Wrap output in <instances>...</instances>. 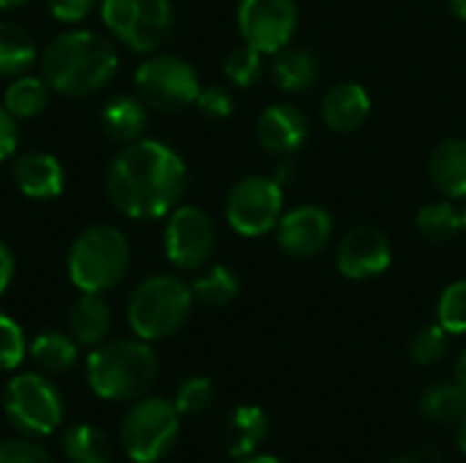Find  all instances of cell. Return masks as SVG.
Returning a JSON list of instances; mask_svg holds the SVG:
<instances>
[{
  "label": "cell",
  "instance_id": "46",
  "mask_svg": "<svg viewBox=\"0 0 466 463\" xmlns=\"http://www.w3.org/2000/svg\"><path fill=\"white\" fill-rule=\"evenodd\" d=\"M464 232H466V207H464Z\"/></svg>",
  "mask_w": 466,
  "mask_h": 463
},
{
  "label": "cell",
  "instance_id": "30",
  "mask_svg": "<svg viewBox=\"0 0 466 463\" xmlns=\"http://www.w3.org/2000/svg\"><path fill=\"white\" fill-rule=\"evenodd\" d=\"M224 74L235 87H251L265 74V52H259L251 44H243L232 49L224 60Z\"/></svg>",
  "mask_w": 466,
  "mask_h": 463
},
{
  "label": "cell",
  "instance_id": "7",
  "mask_svg": "<svg viewBox=\"0 0 466 463\" xmlns=\"http://www.w3.org/2000/svg\"><path fill=\"white\" fill-rule=\"evenodd\" d=\"M3 415L25 437H49L63 423V396L46 374L25 371L8 379L3 390Z\"/></svg>",
  "mask_w": 466,
  "mask_h": 463
},
{
  "label": "cell",
  "instance_id": "41",
  "mask_svg": "<svg viewBox=\"0 0 466 463\" xmlns=\"http://www.w3.org/2000/svg\"><path fill=\"white\" fill-rule=\"evenodd\" d=\"M453 374H456V382H459V385L466 390V349L459 355V360H456V371H453Z\"/></svg>",
  "mask_w": 466,
  "mask_h": 463
},
{
  "label": "cell",
  "instance_id": "20",
  "mask_svg": "<svg viewBox=\"0 0 466 463\" xmlns=\"http://www.w3.org/2000/svg\"><path fill=\"white\" fill-rule=\"evenodd\" d=\"M112 330V308L98 292H82L68 311V333L79 347H98Z\"/></svg>",
  "mask_w": 466,
  "mask_h": 463
},
{
  "label": "cell",
  "instance_id": "9",
  "mask_svg": "<svg viewBox=\"0 0 466 463\" xmlns=\"http://www.w3.org/2000/svg\"><path fill=\"white\" fill-rule=\"evenodd\" d=\"M134 90L156 112H183L202 90L194 65L177 55H153L134 74Z\"/></svg>",
  "mask_w": 466,
  "mask_h": 463
},
{
  "label": "cell",
  "instance_id": "4",
  "mask_svg": "<svg viewBox=\"0 0 466 463\" xmlns=\"http://www.w3.org/2000/svg\"><path fill=\"white\" fill-rule=\"evenodd\" d=\"M194 308L191 284L177 276L156 273L134 287L126 303V319L137 338L164 341L183 330Z\"/></svg>",
  "mask_w": 466,
  "mask_h": 463
},
{
  "label": "cell",
  "instance_id": "32",
  "mask_svg": "<svg viewBox=\"0 0 466 463\" xmlns=\"http://www.w3.org/2000/svg\"><path fill=\"white\" fill-rule=\"evenodd\" d=\"M437 325L451 336H466V278L453 281L437 303Z\"/></svg>",
  "mask_w": 466,
  "mask_h": 463
},
{
  "label": "cell",
  "instance_id": "22",
  "mask_svg": "<svg viewBox=\"0 0 466 463\" xmlns=\"http://www.w3.org/2000/svg\"><path fill=\"white\" fill-rule=\"evenodd\" d=\"M27 355L41 374L57 377L68 374L79 363V344L71 338V333L66 336L60 330H46L30 341Z\"/></svg>",
  "mask_w": 466,
  "mask_h": 463
},
{
  "label": "cell",
  "instance_id": "23",
  "mask_svg": "<svg viewBox=\"0 0 466 463\" xmlns=\"http://www.w3.org/2000/svg\"><path fill=\"white\" fill-rule=\"evenodd\" d=\"M273 79L284 93H306L319 79V57L303 46H284L276 52Z\"/></svg>",
  "mask_w": 466,
  "mask_h": 463
},
{
  "label": "cell",
  "instance_id": "21",
  "mask_svg": "<svg viewBox=\"0 0 466 463\" xmlns=\"http://www.w3.org/2000/svg\"><path fill=\"white\" fill-rule=\"evenodd\" d=\"M147 104L139 96H115L104 104L101 126L115 142H137L147 131Z\"/></svg>",
  "mask_w": 466,
  "mask_h": 463
},
{
  "label": "cell",
  "instance_id": "44",
  "mask_svg": "<svg viewBox=\"0 0 466 463\" xmlns=\"http://www.w3.org/2000/svg\"><path fill=\"white\" fill-rule=\"evenodd\" d=\"M448 3H451L453 14H456L461 22H466V0H448Z\"/></svg>",
  "mask_w": 466,
  "mask_h": 463
},
{
  "label": "cell",
  "instance_id": "1",
  "mask_svg": "<svg viewBox=\"0 0 466 463\" xmlns=\"http://www.w3.org/2000/svg\"><path fill=\"white\" fill-rule=\"evenodd\" d=\"M188 188L183 158L158 139L123 145L106 172V196L128 218L153 221L169 216Z\"/></svg>",
  "mask_w": 466,
  "mask_h": 463
},
{
  "label": "cell",
  "instance_id": "40",
  "mask_svg": "<svg viewBox=\"0 0 466 463\" xmlns=\"http://www.w3.org/2000/svg\"><path fill=\"white\" fill-rule=\"evenodd\" d=\"M14 254L11 248L0 240V295L11 287V278H14Z\"/></svg>",
  "mask_w": 466,
  "mask_h": 463
},
{
  "label": "cell",
  "instance_id": "19",
  "mask_svg": "<svg viewBox=\"0 0 466 463\" xmlns=\"http://www.w3.org/2000/svg\"><path fill=\"white\" fill-rule=\"evenodd\" d=\"M429 177L431 186L445 199L466 196V139L451 136L442 139L429 156Z\"/></svg>",
  "mask_w": 466,
  "mask_h": 463
},
{
  "label": "cell",
  "instance_id": "34",
  "mask_svg": "<svg viewBox=\"0 0 466 463\" xmlns=\"http://www.w3.org/2000/svg\"><path fill=\"white\" fill-rule=\"evenodd\" d=\"M27 355L25 330L8 314H0V374L16 371Z\"/></svg>",
  "mask_w": 466,
  "mask_h": 463
},
{
  "label": "cell",
  "instance_id": "8",
  "mask_svg": "<svg viewBox=\"0 0 466 463\" xmlns=\"http://www.w3.org/2000/svg\"><path fill=\"white\" fill-rule=\"evenodd\" d=\"M101 19L131 52L147 55L172 35L175 8L172 0H101Z\"/></svg>",
  "mask_w": 466,
  "mask_h": 463
},
{
  "label": "cell",
  "instance_id": "38",
  "mask_svg": "<svg viewBox=\"0 0 466 463\" xmlns=\"http://www.w3.org/2000/svg\"><path fill=\"white\" fill-rule=\"evenodd\" d=\"M16 142H19L16 117H14L5 106H0V161H5L8 156H14Z\"/></svg>",
  "mask_w": 466,
  "mask_h": 463
},
{
  "label": "cell",
  "instance_id": "26",
  "mask_svg": "<svg viewBox=\"0 0 466 463\" xmlns=\"http://www.w3.org/2000/svg\"><path fill=\"white\" fill-rule=\"evenodd\" d=\"M420 415L437 426H459L466 415V390L453 382H431L420 396Z\"/></svg>",
  "mask_w": 466,
  "mask_h": 463
},
{
  "label": "cell",
  "instance_id": "6",
  "mask_svg": "<svg viewBox=\"0 0 466 463\" xmlns=\"http://www.w3.org/2000/svg\"><path fill=\"white\" fill-rule=\"evenodd\" d=\"M180 437V412L164 396H142L131 401L120 420L117 442L126 458L134 463L164 461Z\"/></svg>",
  "mask_w": 466,
  "mask_h": 463
},
{
  "label": "cell",
  "instance_id": "24",
  "mask_svg": "<svg viewBox=\"0 0 466 463\" xmlns=\"http://www.w3.org/2000/svg\"><path fill=\"white\" fill-rule=\"evenodd\" d=\"M60 450L68 463H112V439L93 423H76L66 428Z\"/></svg>",
  "mask_w": 466,
  "mask_h": 463
},
{
  "label": "cell",
  "instance_id": "28",
  "mask_svg": "<svg viewBox=\"0 0 466 463\" xmlns=\"http://www.w3.org/2000/svg\"><path fill=\"white\" fill-rule=\"evenodd\" d=\"M49 85L44 82V76H30L22 74L16 76L3 96V106L16 117V120H30L35 115H41L49 104Z\"/></svg>",
  "mask_w": 466,
  "mask_h": 463
},
{
  "label": "cell",
  "instance_id": "3",
  "mask_svg": "<svg viewBox=\"0 0 466 463\" xmlns=\"http://www.w3.org/2000/svg\"><path fill=\"white\" fill-rule=\"evenodd\" d=\"M85 379L101 401L128 404L150 393L158 379V357L150 341L115 338L93 347L85 360Z\"/></svg>",
  "mask_w": 466,
  "mask_h": 463
},
{
  "label": "cell",
  "instance_id": "42",
  "mask_svg": "<svg viewBox=\"0 0 466 463\" xmlns=\"http://www.w3.org/2000/svg\"><path fill=\"white\" fill-rule=\"evenodd\" d=\"M456 445H459L461 456L466 458V415L459 420V426H456Z\"/></svg>",
  "mask_w": 466,
  "mask_h": 463
},
{
  "label": "cell",
  "instance_id": "27",
  "mask_svg": "<svg viewBox=\"0 0 466 463\" xmlns=\"http://www.w3.org/2000/svg\"><path fill=\"white\" fill-rule=\"evenodd\" d=\"M38 60L33 35L16 22H0V76H22Z\"/></svg>",
  "mask_w": 466,
  "mask_h": 463
},
{
  "label": "cell",
  "instance_id": "31",
  "mask_svg": "<svg viewBox=\"0 0 466 463\" xmlns=\"http://www.w3.org/2000/svg\"><path fill=\"white\" fill-rule=\"evenodd\" d=\"M216 401V388L208 377H191L186 382H180L177 393H175V407L180 412V418H197L205 415Z\"/></svg>",
  "mask_w": 466,
  "mask_h": 463
},
{
  "label": "cell",
  "instance_id": "2",
  "mask_svg": "<svg viewBox=\"0 0 466 463\" xmlns=\"http://www.w3.org/2000/svg\"><path fill=\"white\" fill-rule=\"evenodd\" d=\"M112 41L96 30H66L41 52V76L49 90L66 98H85L104 90L117 74Z\"/></svg>",
  "mask_w": 466,
  "mask_h": 463
},
{
  "label": "cell",
  "instance_id": "5",
  "mask_svg": "<svg viewBox=\"0 0 466 463\" xmlns=\"http://www.w3.org/2000/svg\"><path fill=\"white\" fill-rule=\"evenodd\" d=\"M131 265L128 237L112 224H96L76 235L68 248V278L79 292L115 289Z\"/></svg>",
  "mask_w": 466,
  "mask_h": 463
},
{
  "label": "cell",
  "instance_id": "13",
  "mask_svg": "<svg viewBox=\"0 0 466 463\" xmlns=\"http://www.w3.org/2000/svg\"><path fill=\"white\" fill-rule=\"evenodd\" d=\"M393 262L390 237L374 224L352 226L336 246V267L350 281H371Z\"/></svg>",
  "mask_w": 466,
  "mask_h": 463
},
{
  "label": "cell",
  "instance_id": "11",
  "mask_svg": "<svg viewBox=\"0 0 466 463\" xmlns=\"http://www.w3.org/2000/svg\"><path fill=\"white\" fill-rule=\"evenodd\" d=\"M216 240V224L202 207L177 205L169 213L164 229V251L177 270H202L213 259Z\"/></svg>",
  "mask_w": 466,
  "mask_h": 463
},
{
  "label": "cell",
  "instance_id": "16",
  "mask_svg": "<svg viewBox=\"0 0 466 463\" xmlns=\"http://www.w3.org/2000/svg\"><path fill=\"white\" fill-rule=\"evenodd\" d=\"M268 434H270V420L265 409L254 404H240L221 423V448L229 458L240 461L259 453Z\"/></svg>",
  "mask_w": 466,
  "mask_h": 463
},
{
  "label": "cell",
  "instance_id": "12",
  "mask_svg": "<svg viewBox=\"0 0 466 463\" xmlns=\"http://www.w3.org/2000/svg\"><path fill=\"white\" fill-rule=\"evenodd\" d=\"M238 27L246 44L265 55H276L289 46L298 30V3L295 0H240Z\"/></svg>",
  "mask_w": 466,
  "mask_h": 463
},
{
  "label": "cell",
  "instance_id": "43",
  "mask_svg": "<svg viewBox=\"0 0 466 463\" xmlns=\"http://www.w3.org/2000/svg\"><path fill=\"white\" fill-rule=\"evenodd\" d=\"M238 463H284L281 458H276V456H268V453H254V456H248V458H240Z\"/></svg>",
  "mask_w": 466,
  "mask_h": 463
},
{
  "label": "cell",
  "instance_id": "14",
  "mask_svg": "<svg viewBox=\"0 0 466 463\" xmlns=\"http://www.w3.org/2000/svg\"><path fill=\"white\" fill-rule=\"evenodd\" d=\"M276 240L287 257H317L333 240V216L319 205H298L281 216L276 226Z\"/></svg>",
  "mask_w": 466,
  "mask_h": 463
},
{
  "label": "cell",
  "instance_id": "36",
  "mask_svg": "<svg viewBox=\"0 0 466 463\" xmlns=\"http://www.w3.org/2000/svg\"><path fill=\"white\" fill-rule=\"evenodd\" d=\"M0 463H55V458L30 437L27 439L16 437L0 442Z\"/></svg>",
  "mask_w": 466,
  "mask_h": 463
},
{
  "label": "cell",
  "instance_id": "17",
  "mask_svg": "<svg viewBox=\"0 0 466 463\" xmlns=\"http://www.w3.org/2000/svg\"><path fill=\"white\" fill-rule=\"evenodd\" d=\"M322 120L336 134L358 131L371 115V96L358 82H339L322 98Z\"/></svg>",
  "mask_w": 466,
  "mask_h": 463
},
{
  "label": "cell",
  "instance_id": "37",
  "mask_svg": "<svg viewBox=\"0 0 466 463\" xmlns=\"http://www.w3.org/2000/svg\"><path fill=\"white\" fill-rule=\"evenodd\" d=\"M96 3H98V0H46L49 14H52L57 22H66V25L82 22V19L93 11Z\"/></svg>",
  "mask_w": 466,
  "mask_h": 463
},
{
  "label": "cell",
  "instance_id": "35",
  "mask_svg": "<svg viewBox=\"0 0 466 463\" xmlns=\"http://www.w3.org/2000/svg\"><path fill=\"white\" fill-rule=\"evenodd\" d=\"M197 109L208 120H227L235 112V96L224 85H208L197 96Z\"/></svg>",
  "mask_w": 466,
  "mask_h": 463
},
{
  "label": "cell",
  "instance_id": "33",
  "mask_svg": "<svg viewBox=\"0 0 466 463\" xmlns=\"http://www.w3.org/2000/svg\"><path fill=\"white\" fill-rule=\"evenodd\" d=\"M448 330L442 325H426L410 338V357L418 366H437L448 355Z\"/></svg>",
  "mask_w": 466,
  "mask_h": 463
},
{
  "label": "cell",
  "instance_id": "25",
  "mask_svg": "<svg viewBox=\"0 0 466 463\" xmlns=\"http://www.w3.org/2000/svg\"><path fill=\"white\" fill-rule=\"evenodd\" d=\"M415 226L423 240L434 246H448L464 232V210H459L453 199L429 202L418 210Z\"/></svg>",
  "mask_w": 466,
  "mask_h": 463
},
{
  "label": "cell",
  "instance_id": "45",
  "mask_svg": "<svg viewBox=\"0 0 466 463\" xmlns=\"http://www.w3.org/2000/svg\"><path fill=\"white\" fill-rule=\"evenodd\" d=\"M30 0H0V11H11V8H19Z\"/></svg>",
  "mask_w": 466,
  "mask_h": 463
},
{
  "label": "cell",
  "instance_id": "39",
  "mask_svg": "<svg viewBox=\"0 0 466 463\" xmlns=\"http://www.w3.org/2000/svg\"><path fill=\"white\" fill-rule=\"evenodd\" d=\"M393 463H448L442 458V453L431 445H418V448H410L407 453L396 456Z\"/></svg>",
  "mask_w": 466,
  "mask_h": 463
},
{
  "label": "cell",
  "instance_id": "29",
  "mask_svg": "<svg viewBox=\"0 0 466 463\" xmlns=\"http://www.w3.org/2000/svg\"><path fill=\"white\" fill-rule=\"evenodd\" d=\"M191 292H194V303L205 308H224L240 295V278L227 265H213L194 278Z\"/></svg>",
  "mask_w": 466,
  "mask_h": 463
},
{
  "label": "cell",
  "instance_id": "18",
  "mask_svg": "<svg viewBox=\"0 0 466 463\" xmlns=\"http://www.w3.org/2000/svg\"><path fill=\"white\" fill-rule=\"evenodd\" d=\"M14 183L27 199H55L63 186H66V172L63 164L52 153H25L14 161Z\"/></svg>",
  "mask_w": 466,
  "mask_h": 463
},
{
  "label": "cell",
  "instance_id": "10",
  "mask_svg": "<svg viewBox=\"0 0 466 463\" xmlns=\"http://www.w3.org/2000/svg\"><path fill=\"white\" fill-rule=\"evenodd\" d=\"M229 226L243 237H262L284 216V188L273 177L248 175L229 188L224 205Z\"/></svg>",
  "mask_w": 466,
  "mask_h": 463
},
{
  "label": "cell",
  "instance_id": "15",
  "mask_svg": "<svg viewBox=\"0 0 466 463\" xmlns=\"http://www.w3.org/2000/svg\"><path fill=\"white\" fill-rule=\"evenodd\" d=\"M257 139L273 156H295L309 139V117L292 104H273L257 120Z\"/></svg>",
  "mask_w": 466,
  "mask_h": 463
}]
</instances>
